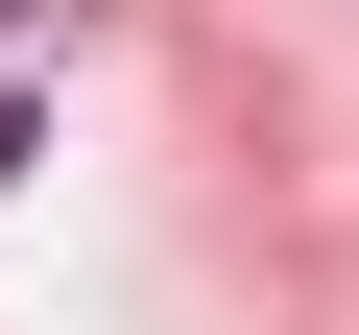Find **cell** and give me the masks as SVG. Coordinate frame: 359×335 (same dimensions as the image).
<instances>
[{
  "instance_id": "1",
  "label": "cell",
  "mask_w": 359,
  "mask_h": 335,
  "mask_svg": "<svg viewBox=\"0 0 359 335\" xmlns=\"http://www.w3.org/2000/svg\"><path fill=\"white\" fill-rule=\"evenodd\" d=\"M0 192H25V96H0Z\"/></svg>"
}]
</instances>
